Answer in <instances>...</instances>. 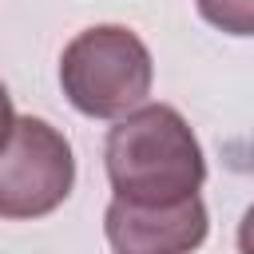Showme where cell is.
Instances as JSON below:
<instances>
[{"mask_svg":"<svg viewBox=\"0 0 254 254\" xmlns=\"http://www.w3.org/2000/svg\"><path fill=\"white\" fill-rule=\"evenodd\" d=\"M103 167L115 198L127 202H175L198 194L206 183L202 143L171 103H139L103 143Z\"/></svg>","mask_w":254,"mask_h":254,"instance_id":"6da1fadb","label":"cell"},{"mask_svg":"<svg viewBox=\"0 0 254 254\" xmlns=\"http://www.w3.org/2000/svg\"><path fill=\"white\" fill-rule=\"evenodd\" d=\"M155 83L151 48L127 24H91L60 56V87L87 119H123L147 103Z\"/></svg>","mask_w":254,"mask_h":254,"instance_id":"7a4b0ae2","label":"cell"},{"mask_svg":"<svg viewBox=\"0 0 254 254\" xmlns=\"http://www.w3.org/2000/svg\"><path fill=\"white\" fill-rule=\"evenodd\" d=\"M75 187V155L60 127L40 115H16L0 147V218L28 222L67 202Z\"/></svg>","mask_w":254,"mask_h":254,"instance_id":"3957f363","label":"cell"},{"mask_svg":"<svg viewBox=\"0 0 254 254\" xmlns=\"http://www.w3.org/2000/svg\"><path fill=\"white\" fill-rule=\"evenodd\" d=\"M210 218L202 194L175 202H127L111 198L103 210V234L115 254H190L206 242Z\"/></svg>","mask_w":254,"mask_h":254,"instance_id":"277c9868","label":"cell"},{"mask_svg":"<svg viewBox=\"0 0 254 254\" xmlns=\"http://www.w3.org/2000/svg\"><path fill=\"white\" fill-rule=\"evenodd\" d=\"M198 16L226 36H254V0H194Z\"/></svg>","mask_w":254,"mask_h":254,"instance_id":"5b68a950","label":"cell"},{"mask_svg":"<svg viewBox=\"0 0 254 254\" xmlns=\"http://www.w3.org/2000/svg\"><path fill=\"white\" fill-rule=\"evenodd\" d=\"M12 123H16L12 95H8V87H4V79H0V147L8 143V135H12Z\"/></svg>","mask_w":254,"mask_h":254,"instance_id":"8992f818","label":"cell"}]
</instances>
